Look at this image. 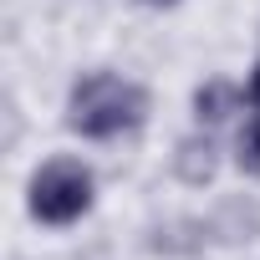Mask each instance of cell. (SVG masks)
Returning a JSON list of instances; mask_svg holds the SVG:
<instances>
[{
    "instance_id": "6da1fadb",
    "label": "cell",
    "mask_w": 260,
    "mask_h": 260,
    "mask_svg": "<svg viewBox=\"0 0 260 260\" xmlns=\"http://www.w3.org/2000/svg\"><path fill=\"white\" fill-rule=\"evenodd\" d=\"M148 112V92L127 77H112V72H92L72 87L67 97V127L82 138H112V133H127L138 127Z\"/></svg>"
},
{
    "instance_id": "7a4b0ae2",
    "label": "cell",
    "mask_w": 260,
    "mask_h": 260,
    "mask_svg": "<svg viewBox=\"0 0 260 260\" xmlns=\"http://www.w3.org/2000/svg\"><path fill=\"white\" fill-rule=\"evenodd\" d=\"M92 209V169L77 158H51L31 179V214L41 224H72Z\"/></svg>"
},
{
    "instance_id": "3957f363",
    "label": "cell",
    "mask_w": 260,
    "mask_h": 260,
    "mask_svg": "<svg viewBox=\"0 0 260 260\" xmlns=\"http://www.w3.org/2000/svg\"><path fill=\"white\" fill-rule=\"evenodd\" d=\"M174 169H179V179H184V184H209V179H214V169H219L214 143H209V138H184V143H179Z\"/></svg>"
},
{
    "instance_id": "277c9868",
    "label": "cell",
    "mask_w": 260,
    "mask_h": 260,
    "mask_svg": "<svg viewBox=\"0 0 260 260\" xmlns=\"http://www.w3.org/2000/svg\"><path fill=\"white\" fill-rule=\"evenodd\" d=\"M235 102H240V92H235L230 82H204V87L194 92V112H199V122H224Z\"/></svg>"
},
{
    "instance_id": "5b68a950",
    "label": "cell",
    "mask_w": 260,
    "mask_h": 260,
    "mask_svg": "<svg viewBox=\"0 0 260 260\" xmlns=\"http://www.w3.org/2000/svg\"><path fill=\"white\" fill-rule=\"evenodd\" d=\"M240 169L245 174H260V117L250 112L245 127H240Z\"/></svg>"
},
{
    "instance_id": "8992f818",
    "label": "cell",
    "mask_w": 260,
    "mask_h": 260,
    "mask_svg": "<svg viewBox=\"0 0 260 260\" xmlns=\"http://www.w3.org/2000/svg\"><path fill=\"white\" fill-rule=\"evenodd\" d=\"M245 107L260 117V61H255V72H250V87H245Z\"/></svg>"
},
{
    "instance_id": "52a82bcc",
    "label": "cell",
    "mask_w": 260,
    "mask_h": 260,
    "mask_svg": "<svg viewBox=\"0 0 260 260\" xmlns=\"http://www.w3.org/2000/svg\"><path fill=\"white\" fill-rule=\"evenodd\" d=\"M143 6H174V0H143Z\"/></svg>"
}]
</instances>
